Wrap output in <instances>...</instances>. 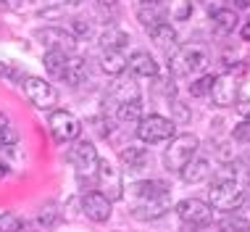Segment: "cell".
<instances>
[{
  "mask_svg": "<svg viewBox=\"0 0 250 232\" xmlns=\"http://www.w3.org/2000/svg\"><path fill=\"white\" fill-rule=\"evenodd\" d=\"M126 69H129L134 77H145V79H155L158 77V61H155L147 50H134L129 58H126Z\"/></svg>",
  "mask_w": 250,
  "mask_h": 232,
  "instance_id": "cell-14",
  "label": "cell"
},
{
  "mask_svg": "<svg viewBox=\"0 0 250 232\" xmlns=\"http://www.w3.org/2000/svg\"><path fill=\"white\" fill-rule=\"evenodd\" d=\"M0 77L8 79V82H24L26 74H21L13 64H8V61H0Z\"/></svg>",
  "mask_w": 250,
  "mask_h": 232,
  "instance_id": "cell-29",
  "label": "cell"
},
{
  "mask_svg": "<svg viewBox=\"0 0 250 232\" xmlns=\"http://www.w3.org/2000/svg\"><path fill=\"white\" fill-rule=\"evenodd\" d=\"M16 140H19V132H16L11 124H3V127H0V148L16 145Z\"/></svg>",
  "mask_w": 250,
  "mask_h": 232,
  "instance_id": "cell-31",
  "label": "cell"
},
{
  "mask_svg": "<svg viewBox=\"0 0 250 232\" xmlns=\"http://www.w3.org/2000/svg\"><path fill=\"white\" fill-rule=\"evenodd\" d=\"M179 174H182V180H185L187 185H200V182L211 180L213 169H211V161H208V159H198V156H195V159L187 163Z\"/></svg>",
  "mask_w": 250,
  "mask_h": 232,
  "instance_id": "cell-16",
  "label": "cell"
},
{
  "mask_svg": "<svg viewBox=\"0 0 250 232\" xmlns=\"http://www.w3.org/2000/svg\"><path fill=\"white\" fill-rule=\"evenodd\" d=\"M48 127H50V132H53V138H56L58 142H74V140H79V135H82V119H79L77 114H71V111H66V108H53L50 111V119H48Z\"/></svg>",
  "mask_w": 250,
  "mask_h": 232,
  "instance_id": "cell-7",
  "label": "cell"
},
{
  "mask_svg": "<svg viewBox=\"0 0 250 232\" xmlns=\"http://www.w3.org/2000/svg\"><path fill=\"white\" fill-rule=\"evenodd\" d=\"M174 127H177L174 119H166L161 114H150V116H143L134 124V132H137V140L145 142V145H161V142H168L177 135Z\"/></svg>",
  "mask_w": 250,
  "mask_h": 232,
  "instance_id": "cell-4",
  "label": "cell"
},
{
  "mask_svg": "<svg viewBox=\"0 0 250 232\" xmlns=\"http://www.w3.org/2000/svg\"><path fill=\"white\" fill-rule=\"evenodd\" d=\"M211 22H213V29L219 32V35H229V32L237 29V8H219L211 13Z\"/></svg>",
  "mask_w": 250,
  "mask_h": 232,
  "instance_id": "cell-22",
  "label": "cell"
},
{
  "mask_svg": "<svg viewBox=\"0 0 250 232\" xmlns=\"http://www.w3.org/2000/svg\"><path fill=\"white\" fill-rule=\"evenodd\" d=\"M219 232H250V219L242 214H227L224 219L219 222Z\"/></svg>",
  "mask_w": 250,
  "mask_h": 232,
  "instance_id": "cell-26",
  "label": "cell"
},
{
  "mask_svg": "<svg viewBox=\"0 0 250 232\" xmlns=\"http://www.w3.org/2000/svg\"><path fill=\"white\" fill-rule=\"evenodd\" d=\"M171 209V187L161 180H143L132 185V216L140 222L164 219Z\"/></svg>",
  "mask_w": 250,
  "mask_h": 232,
  "instance_id": "cell-1",
  "label": "cell"
},
{
  "mask_svg": "<svg viewBox=\"0 0 250 232\" xmlns=\"http://www.w3.org/2000/svg\"><path fill=\"white\" fill-rule=\"evenodd\" d=\"M147 35L153 37V43L161 47V50H166L168 56H171L174 50H177V43H179V35H177V29H174L168 22H164V24H158L153 32H147Z\"/></svg>",
  "mask_w": 250,
  "mask_h": 232,
  "instance_id": "cell-19",
  "label": "cell"
},
{
  "mask_svg": "<svg viewBox=\"0 0 250 232\" xmlns=\"http://www.w3.org/2000/svg\"><path fill=\"white\" fill-rule=\"evenodd\" d=\"M24 222L19 214H11V211H3L0 214V232H21Z\"/></svg>",
  "mask_w": 250,
  "mask_h": 232,
  "instance_id": "cell-28",
  "label": "cell"
},
{
  "mask_svg": "<svg viewBox=\"0 0 250 232\" xmlns=\"http://www.w3.org/2000/svg\"><path fill=\"white\" fill-rule=\"evenodd\" d=\"M100 69L108 77H121L126 71V56L124 50H103L100 53Z\"/></svg>",
  "mask_w": 250,
  "mask_h": 232,
  "instance_id": "cell-21",
  "label": "cell"
},
{
  "mask_svg": "<svg viewBox=\"0 0 250 232\" xmlns=\"http://www.w3.org/2000/svg\"><path fill=\"white\" fill-rule=\"evenodd\" d=\"M177 216L185 227L203 230L213 222V209H211V203L200 201V198H185V201L177 203Z\"/></svg>",
  "mask_w": 250,
  "mask_h": 232,
  "instance_id": "cell-8",
  "label": "cell"
},
{
  "mask_svg": "<svg viewBox=\"0 0 250 232\" xmlns=\"http://www.w3.org/2000/svg\"><path fill=\"white\" fill-rule=\"evenodd\" d=\"M240 35H242V40H245V43H250V22H245V24H242Z\"/></svg>",
  "mask_w": 250,
  "mask_h": 232,
  "instance_id": "cell-37",
  "label": "cell"
},
{
  "mask_svg": "<svg viewBox=\"0 0 250 232\" xmlns=\"http://www.w3.org/2000/svg\"><path fill=\"white\" fill-rule=\"evenodd\" d=\"M98 43L103 50H124L126 45H129V35H126L124 29H119V26H105L103 32H100Z\"/></svg>",
  "mask_w": 250,
  "mask_h": 232,
  "instance_id": "cell-20",
  "label": "cell"
},
{
  "mask_svg": "<svg viewBox=\"0 0 250 232\" xmlns=\"http://www.w3.org/2000/svg\"><path fill=\"white\" fill-rule=\"evenodd\" d=\"M40 11H53V8H61V5H69V0H32Z\"/></svg>",
  "mask_w": 250,
  "mask_h": 232,
  "instance_id": "cell-33",
  "label": "cell"
},
{
  "mask_svg": "<svg viewBox=\"0 0 250 232\" xmlns=\"http://www.w3.org/2000/svg\"><path fill=\"white\" fill-rule=\"evenodd\" d=\"M69 161L77 169V182L79 185H87L90 190L98 187V163L100 156L95 151V145L87 140H74V145L69 148Z\"/></svg>",
  "mask_w": 250,
  "mask_h": 232,
  "instance_id": "cell-2",
  "label": "cell"
},
{
  "mask_svg": "<svg viewBox=\"0 0 250 232\" xmlns=\"http://www.w3.org/2000/svg\"><path fill=\"white\" fill-rule=\"evenodd\" d=\"M87 77H90V69H87V61L82 56H71L66 58V69H63V79L66 85H71V87H79V85H84Z\"/></svg>",
  "mask_w": 250,
  "mask_h": 232,
  "instance_id": "cell-15",
  "label": "cell"
},
{
  "mask_svg": "<svg viewBox=\"0 0 250 232\" xmlns=\"http://www.w3.org/2000/svg\"><path fill=\"white\" fill-rule=\"evenodd\" d=\"M121 163L129 172H143V169H147V163H150V153H147V148L126 145V148H121Z\"/></svg>",
  "mask_w": 250,
  "mask_h": 232,
  "instance_id": "cell-18",
  "label": "cell"
},
{
  "mask_svg": "<svg viewBox=\"0 0 250 232\" xmlns=\"http://www.w3.org/2000/svg\"><path fill=\"white\" fill-rule=\"evenodd\" d=\"M21 87H24L26 98L32 100V106H37L40 111H53V108H56L58 90L45 77H24Z\"/></svg>",
  "mask_w": 250,
  "mask_h": 232,
  "instance_id": "cell-9",
  "label": "cell"
},
{
  "mask_svg": "<svg viewBox=\"0 0 250 232\" xmlns=\"http://www.w3.org/2000/svg\"><path fill=\"white\" fill-rule=\"evenodd\" d=\"M195 11V5H192V0H185V3L179 5V11H177V22H187L190 19V13Z\"/></svg>",
  "mask_w": 250,
  "mask_h": 232,
  "instance_id": "cell-34",
  "label": "cell"
},
{
  "mask_svg": "<svg viewBox=\"0 0 250 232\" xmlns=\"http://www.w3.org/2000/svg\"><path fill=\"white\" fill-rule=\"evenodd\" d=\"M211 85H213V74H203L190 85V95L192 98H203V95H211Z\"/></svg>",
  "mask_w": 250,
  "mask_h": 232,
  "instance_id": "cell-27",
  "label": "cell"
},
{
  "mask_svg": "<svg viewBox=\"0 0 250 232\" xmlns=\"http://www.w3.org/2000/svg\"><path fill=\"white\" fill-rule=\"evenodd\" d=\"M98 187H100V193H105L111 201L124 198V185H121L119 169H113L105 159H100V163H98Z\"/></svg>",
  "mask_w": 250,
  "mask_h": 232,
  "instance_id": "cell-13",
  "label": "cell"
},
{
  "mask_svg": "<svg viewBox=\"0 0 250 232\" xmlns=\"http://www.w3.org/2000/svg\"><path fill=\"white\" fill-rule=\"evenodd\" d=\"M245 201V190L240 187L237 180H213L208 190V203L216 211H234Z\"/></svg>",
  "mask_w": 250,
  "mask_h": 232,
  "instance_id": "cell-6",
  "label": "cell"
},
{
  "mask_svg": "<svg viewBox=\"0 0 250 232\" xmlns=\"http://www.w3.org/2000/svg\"><path fill=\"white\" fill-rule=\"evenodd\" d=\"M69 3H82V0H69Z\"/></svg>",
  "mask_w": 250,
  "mask_h": 232,
  "instance_id": "cell-41",
  "label": "cell"
},
{
  "mask_svg": "<svg viewBox=\"0 0 250 232\" xmlns=\"http://www.w3.org/2000/svg\"><path fill=\"white\" fill-rule=\"evenodd\" d=\"M137 22L143 24L145 32H153L158 24L166 22V8H164V5H155V3H140Z\"/></svg>",
  "mask_w": 250,
  "mask_h": 232,
  "instance_id": "cell-17",
  "label": "cell"
},
{
  "mask_svg": "<svg viewBox=\"0 0 250 232\" xmlns=\"http://www.w3.org/2000/svg\"><path fill=\"white\" fill-rule=\"evenodd\" d=\"M237 114L242 116V119H250V95L237 98Z\"/></svg>",
  "mask_w": 250,
  "mask_h": 232,
  "instance_id": "cell-35",
  "label": "cell"
},
{
  "mask_svg": "<svg viewBox=\"0 0 250 232\" xmlns=\"http://www.w3.org/2000/svg\"><path fill=\"white\" fill-rule=\"evenodd\" d=\"M98 5H100V8H103V11H108V8H116V0H98Z\"/></svg>",
  "mask_w": 250,
  "mask_h": 232,
  "instance_id": "cell-36",
  "label": "cell"
},
{
  "mask_svg": "<svg viewBox=\"0 0 250 232\" xmlns=\"http://www.w3.org/2000/svg\"><path fill=\"white\" fill-rule=\"evenodd\" d=\"M35 40L48 45V50H63L69 56L77 47V37L69 29H63V26H40V29H35Z\"/></svg>",
  "mask_w": 250,
  "mask_h": 232,
  "instance_id": "cell-10",
  "label": "cell"
},
{
  "mask_svg": "<svg viewBox=\"0 0 250 232\" xmlns=\"http://www.w3.org/2000/svg\"><path fill=\"white\" fill-rule=\"evenodd\" d=\"M143 3H155V5H166V0H143Z\"/></svg>",
  "mask_w": 250,
  "mask_h": 232,
  "instance_id": "cell-40",
  "label": "cell"
},
{
  "mask_svg": "<svg viewBox=\"0 0 250 232\" xmlns=\"http://www.w3.org/2000/svg\"><path fill=\"white\" fill-rule=\"evenodd\" d=\"M232 138L234 142H250V119H242L240 124H234Z\"/></svg>",
  "mask_w": 250,
  "mask_h": 232,
  "instance_id": "cell-32",
  "label": "cell"
},
{
  "mask_svg": "<svg viewBox=\"0 0 250 232\" xmlns=\"http://www.w3.org/2000/svg\"><path fill=\"white\" fill-rule=\"evenodd\" d=\"M113 100L119 103H126V100H140V87L132 77L129 79H121L116 87H113Z\"/></svg>",
  "mask_w": 250,
  "mask_h": 232,
  "instance_id": "cell-25",
  "label": "cell"
},
{
  "mask_svg": "<svg viewBox=\"0 0 250 232\" xmlns=\"http://www.w3.org/2000/svg\"><path fill=\"white\" fill-rule=\"evenodd\" d=\"M66 58H69V53H63V50H45V56H42L45 71L53 79H61L63 77V69H66Z\"/></svg>",
  "mask_w": 250,
  "mask_h": 232,
  "instance_id": "cell-23",
  "label": "cell"
},
{
  "mask_svg": "<svg viewBox=\"0 0 250 232\" xmlns=\"http://www.w3.org/2000/svg\"><path fill=\"white\" fill-rule=\"evenodd\" d=\"M234 8H250V0H232Z\"/></svg>",
  "mask_w": 250,
  "mask_h": 232,
  "instance_id": "cell-39",
  "label": "cell"
},
{
  "mask_svg": "<svg viewBox=\"0 0 250 232\" xmlns=\"http://www.w3.org/2000/svg\"><path fill=\"white\" fill-rule=\"evenodd\" d=\"M90 32H92V26H90V22L87 19H82V16H77V19H71V35L74 37H90Z\"/></svg>",
  "mask_w": 250,
  "mask_h": 232,
  "instance_id": "cell-30",
  "label": "cell"
},
{
  "mask_svg": "<svg viewBox=\"0 0 250 232\" xmlns=\"http://www.w3.org/2000/svg\"><path fill=\"white\" fill-rule=\"evenodd\" d=\"M237 93H240V85L234 79V74H219L213 77V85H211V98H213V106L219 108H227V106H234L237 100Z\"/></svg>",
  "mask_w": 250,
  "mask_h": 232,
  "instance_id": "cell-12",
  "label": "cell"
},
{
  "mask_svg": "<svg viewBox=\"0 0 250 232\" xmlns=\"http://www.w3.org/2000/svg\"><path fill=\"white\" fill-rule=\"evenodd\" d=\"M8 174H11L8 163H3V161H0V180H3V177H8Z\"/></svg>",
  "mask_w": 250,
  "mask_h": 232,
  "instance_id": "cell-38",
  "label": "cell"
},
{
  "mask_svg": "<svg viewBox=\"0 0 250 232\" xmlns=\"http://www.w3.org/2000/svg\"><path fill=\"white\" fill-rule=\"evenodd\" d=\"M200 151V138L192 132H182V135H174L168 140V148L164 151V166L168 172H182V169L190 163Z\"/></svg>",
  "mask_w": 250,
  "mask_h": 232,
  "instance_id": "cell-3",
  "label": "cell"
},
{
  "mask_svg": "<svg viewBox=\"0 0 250 232\" xmlns=\"http://www.w3.org/2000/svg\"><path fill=\"white\" fill-rule=\"evenodd\" d=\"M208 66V53L200 45H185L168 56V71L177 77H192Z\"/></svg>",
  "mask_w": 250,
  "mask_h": 232,
  "instance_id": "cell-5",
  "label": "cell"
},
{
  "mask_svg": "<svg viewBox=\"0 0 250 232\" xmlns=\"http://www.w3.org/2000/svg\"><path fill=\"white\" fill-rule=\"evenodd\" d=\"M143 119V103L140 100H126V103L116 106V121L121 124H137Z\"/></svg>",
  "mask_w": 250,
  "mask_h": 232,
  "instance_id": "cell-24",
  "label": "cell"
},
{
  "mask_svg": "<svg viewBox=\"0 0 250 232\" xmlns=\"http://www.w3.org/2000/svg\"><path fill=\"white\" fill-rule=\"evenodd\" d=\"M82 211H84V216L90 222L105 224L108 219H111V214H113L111 198H108L105 193H100L98 187L90 190V193H84V198H82Z\"/></svg>",
  "mask_w": 250,
  "mask_h": 232,
  "instance_id": "cell-11",
  "label": "cell"
}]
</instances>
